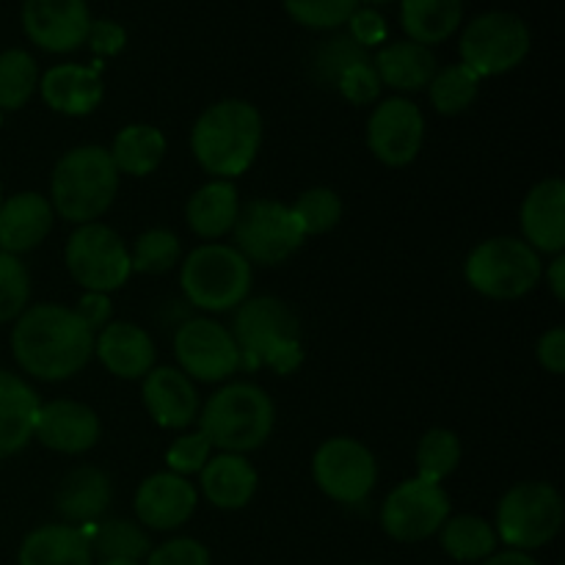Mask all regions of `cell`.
I'll return each mask as SVG.
<instances>
[{
  "label": "cell",
  "instance_id": "obj_1",
  "mask_svg": "<svg viewBox=\"0 0 565 565\" xmlns=\"http://www.w3.org/2000/svg\"><path fill=\"white\" fill-rule=\"evenodd\" d=\"M11 353L39 381H66L94 356V331L61 303H36L17 318Z\"/></svg>",
  "mask_w": 565,
  "mask_h": 565
},
{
  "label": "cell",
  "instance_id": "obj_2",
  "mask_svg": "<svg viewBox=\"0 0 565 565\" xmlns=\"http://www.w3.org/2000/svg\"><path fill=\"white\" fill-rule=\"evenodd\" d=\"M263 143V116L246 99H221L196 119L191 149L199 166L218 180L246 174Z\"/></svg>",
  "mask_w": 565,
  "mask_h": 565
},
{
  "label": "cell",
  "instance_id": "obj_3",
  "mask_svg": "<svg viewBox=\"0 0 565 565\" xmlns=\"http://www.w3.org/2000/svg\"><path fill=\"white\" fill-rule=\"evenodd\" d=\"M232 337L241 351V362L265 364L279 375H290L303 362L301 323L287 303L274 296L246 298L235 312Z\"/></svg>",
  "mask_w": 565,
  "mask_h": 565
},
{
  "label": "cell",
  "instance_id": "obj_4",
  "mask_svg": "<svg viewBox=\"0 0 565 565\" xmlns=\"http://www.w3.org/2000/svg\"><path fill=\"white\" fill-rule=\"evenodd\" d=\"M119 171L103 147L70 149L55 163L50 180L53 213L72 224H92L114 204L119 191Z\"/></svg>",
  "mask_w": 565,
  "mask_h": 565
},
{
  "label": "cell",
  "instance_id": "obj_5",
  "mask_svg": "<svg viewBox=\"0 0 565 565\" xmlns=\"http://www.w3.org/2000/svg\"><path fill=\"white\" fill-rule=\"evenodd\" d=\"M196 419L210 445L243 456L268 441L276 412L265 390L241 381L215 392Z\"/></svg>",
  "mask_w": 565,
  "mask_h": 565
},
{
  "label": "cell",
  "instance_id": "obj_6",
  "mask_svg": "<svg viewBox=\"0 0 565 565\" xmlns=\"http://www.w3.org/2000/svg\"><path fill=\"white\" fill-rule=\"evenodd\" d=\"M182 292L204 312H230L241 307L252 290V263L224 243L193 248L182 263Z\"/></svg>",
  "mask_w": 565,
  "mask_h": 565
},
{
  "label": "cell",
  "instance_id": "obj_7",
  "mask_svg": "<svg viewBox=\"0 0 565 565\" xmlns=\"http://www.w3.org/2000/svg\"><path fill=\"white\" fill-rule=\"evenodd\" d=\"M463 274L480 296L513 301L539 285L544 263L541 254L519 237H491L469 254Z\"/></svg>",
  "mask_w": 565,
  "mask_h": 565
},
{
  "label": "cell",
  "instance_id": "obj_8",
  "mask_svg": "<svg viewBox=\"0 0 565 565\" xmlns=\"http://www.w3.org/2000/svg\"><path fill=\"white\" fill-rule=\"evenodd\" d=\"M563 527V497L550 483H519L497 508V539L513 550H539Z\"/></svg>",
  "mask_w": 565,
  "mask_h": 565
},
{
  "label": "cell",
  "instance_id": "obj_9",
  "mask_svg": "<svg viewBox=\"0 0 565 565\" xmlns=\"http://www.w3.org/2000/svg\"><path fill=\"white\" fill-rule=\"evenodd\" d=\"M66 268L86 292H114L130 279L132 263L125 241L110 226L81 224L66 241Z\"/></svg>",
  "mask_w": 565,
  "mask_h": 565
},
{
  "label": "cell",
  "instance_id": "obj_10",
  "mask_svg": "<svg viewBox=\"0 0 565 565\" xmlns=\"http://www.w3.org/2000/svg\"><path fill=\"white\" fill-rule=\"evenodd\" d=\"M235 232L237 252L248 263L279 265L290 259L303 246V232L292 215L290 204L274 202V199H252L237 210Z\"/></svg>",
  "mask_w": 565,
  "mask_h": 565
},
{
  "label": "cell",
  "instance_id": "obj_11",
  "mask_svg": "<svg viewBox=\"0 0 565 565\" xmlns=\"http://www.w3.org/2000/svg\"><path fill=\"white\" fill-rule=\"evenodd\" d=\"M530 53V31L522 17L489 11L469 22L461 36V64L478 77L505 75Z\"/></svg>",
  "mask_w": 565,
  "mask_h": 565
},
{
  "label": "cell",
  "instance_id": "obj_12",
  "mask_svg": "<svg viewBox=\"0 0 565 565\" xmlns=\"http://www.w3.org/2000/svg\"><path fill=\"white\" fill-rule=\"evenodd\" d=\"M312 475L326 497L342 505H356L367 500L379 483V463L367 445L351 436H334L315 452Z\"/></svg>",
  "mask_w": 565,
  "mask_h": 565
},
{
  "label": "cell",
  "instance_id": "obj_13",
  "mask_svg": "<svg viewBox=\"0 0 565 565\" xmlns=\"http://www.w3.org/2000/svg\"><path fill=\"white\" fill-rule=\"evenodd\" d=\"M450 519V497L439 483H425L414 478L395 486L381 508V527L390 539L403 544H417L439 533Z\"/></svg>",
  "mask_w": 565,
  "mask_h": 565
},
{
  "label": "cell",
  "instance_id": "obj_14",
  "mask_svg": "<svg viewBox=\"0 0 565 565\" xmlns=\"http://www.w3.org/2000/svg\"><path fill=\"white\" fill-rule=\"evenodd\" d=\"M174 353L182 373L204 384H218L241 367V351L232 331L207 318H193L177 329Z\"/></svg>",
  "mask_w": 565,
  "mask_h": 565
},
{
  "label": "cell",
  "instance_id": "obj_15",
  "mask_svg": "<svg viewBox=\"0 0 565 565\" xmlns=\"http://www.w3.org/2000/svg\"><path fill=\"white\" fill-rule=\"evenodd\" d=\"M425 116L412 99L390 97L370 114L367 147L384 166H408L423 149Z\"/></svg>",
  "mask_w": 565,
  "mask_h": 565
},
{
  "label": "cell",
  "instance_id": "obj_16",
  "mask_svg": "<svg viewBox=\"0 0 565 565\" xmlns=\"http://www.w3.org/2000/svg\"><path fill=\"white\" fill-rule=\"evenodd\" d=\"M22 28L36 47L47 53H72L92 28L86 0H25Z\"/></svg>",
  "mask_w": 565,
  "mask_h": 565
},
{
  "label": "cell",
  "instance_id": "obj_17",
  "mask_svg": "<svg viewBox=\"0 0 565 565\" xmlns=\"http://www.w3.org/2000/svg\"><path fill=\"white\" fill-rule=\"evenodd\" d=\"M103 425L99 417L77 401H50L39 406L36 423H33V436L44 447L64 456H81L92 450L99 441Z\"/></svg>",
  "mask_w": 565,
  "mask_h": 565
},
{
  "label": "cell",
  "instance_id": "obj_18",
  "mask_svg": "<svg viewBox=\"0 0 565 565\" xmlns=\"http://www.w3.org/2000/svg\"><path fill=\"white\" fill-rule=\"evenodd\" d=\"M196 500L191 480L174 472H158L138 486L136 516L143 527L166 533V530L182 527L193 516Z\"/></svg>",
  "mask_w": 565,
  "mask_h": 565
},
{
  "label": "cell",
  "instance_id": "obj_19",
  "mask_svg": "<svg viewBox=\"0 0 565 565\" xmlns=\"http://www.w3.org/2000/svg\"><path fill=\"white\" fill-rule=\"evenodd\" d=\"M143 406L160 428L182 430L199 417L193 381L177 367H152L143 375Z\"/></svg>",
  "mask_w": 565,
  "mask_h": 565
},
{
  "label": "cell",
  "instance_id": "obj_20",
  "mask_svg": "<svg viewBox=\"0 0 565 565\" xmlns=\"http://www.w3.org/2000/svg\"><path fill=\"white\" fill-rule=\"evenodd\" d=\"M524 243L539 254H563L565 248V182L561 177L539 182L522 204Z\"/></svg>",
  "mask_w": 565,
  "mask_h": 565
},
{
  "label": "cell",
  "instance_id": "obj_21",
  "mask_svg": "<svg viewBox=\"0 0 565 565\" xmlns=\"http://www.w3.org/2000/svg\"><path fill=\"white\" fill-rule=\"evenodd\" d=\"M53 204L39 193H17L0 204V252H33L53 230Z\"/></svg>",
  "mask_w": 565,
  "mask_h": 565
},
{
  "label": "cell",
  "instance_id": "obj_22",
  "mask_svg": "<svg viewBox=\"0 0 565 565\" xmlns=\"http://www.w3.org/2000/svg\"><path fill=\"white\" fill-rule=\"evenodd\" d=\"M94 353L116 379H143L154 367L152 337L136 323H108L94 334Z\"/></svg>",
  "mask_w": 565,
  "mask_h": 565
},
{
  "label": "cell",
  "instance_id": "obj_23",
  "mask_svg": "<svg viewBox=\"0 0 565 565\" xmlns=\"http://www.w3.org/2000/svg\"><path fill=\"white\" fill-rule=\"evenodd\" d=\"M42 99L64 116H88L103 103V77L97 66L61 64L39 77Z\"/></svg>",
  "mask_w": 565,
  "mask_h": 565
},
{
  "label": "cell",
  "instance_id": "obj_24",
  "mask_svg": "<svg viewBox=\"0 0 565 565\" xmlns=\"http://www.w3.org/2000/svg\"><path fill=\"white\" fill-rule=\"evenodd\" d=\"M202 491L215 508L221 511H241L257 494L259 475L243 456L235 452H221L204 463L202 472Z\"/></svg>",
  "mask_w": 565,
  "mask_h": 565
},
{
  "label": "cell",
  "instance_id": "obj_25",
  "mask_svg": "<svg viewBox=\"0 0 565 565\" xmlns=\"http://www.w3.org/2000/svg\"><path fill=\"white\" fill-rule=\"evenodd\" d=\"M39 397L20 375L0 370V458L20 452L33 439Z\"/></svg>",
  "mask_w": 565,
  "mask_h": 565
},
{
  "label": "cell",
  "instance_id": "obj_26",
  "mask_svg": "<svg viewBox=\"0 0 565 565\" xmlns=\"http://www.w3.org/2000/svg\"><path fill=\"white\" fill-rule=\"evenodd\" d=\"M110 478L97 467H77L61 483L55 508L61 516L72 524H92L97 522L110 505Z\"/></svg>",
  "mask_w": 565,
  "mask_h": 565
},
{
  "label": "cell",
  "instance_id": "obj_27",
  "mask_svg": "<svg viewBox=\"0 0 565 565\" xmlns=\"http://www.w3.org/2000/svg\"><path fill=\"white\" fill-rule=\"evenodd\" d=\"M20 565H92V546L83 530L70 524H44L20 546Z\"/></svg>",
  "mask_w": 565,
  "mask_h": 565
},
{
  "label": "cell",
  "instance_id": "obj_28",
  "mask_svg": "<svg viewBox=\"0 0 565 565\" xmlns=\"http://www.w3.org/2000/svg\"><path fill=\"white\" fill-rule=\"evenodd\" d=\"M237 188L232 180H213L199 188L188 202V226L204 241H218L230 235L237 221Z\"/></svg>",
  "mask_w": 565,
  "mask_h": 565
},
{
  "label": "cell",
  "instance_id": "obj_29",
  "mask_svg": "<svg viewBox=\"0 0 565 565\" xmlns=\"http://www.w3.org/2000/svg\"><path fill=\"white\" fill-rule=\"evenodd\" d=\"M436 58L430 47L417 42H392L375 55V72H379L381 83L397 92H419L428 88V83L436 75Z\"/></svg>",
  "mask_w": 565,
  "mask_h": 565
},
{
  "label": "cell",
  "instance_id": "obj_30",
  "mask_svg": "<svg viewBox=\"0 0 565 565\" xmlns=\"http://www.w3.org/2000/svg\"><path fill=\"white\" fill-rule=\"evenodd\" d=\"M463 17V0H403L401 22L412 42L439 44L456 33Z\"/></svg>",
  "mask_w": 565,
  "mask_h": 565
},
{
  "label": "cell",
  "instance_id": "obj_31",
  "mask_svg": "<svg viewBox=\"0 0 565 565\" xmlns=\"http://www.w3.org/2000/svg\"><path fill=\"white\" fill-rule=\"evenodd\" d=\"M119 174L147 177L163 163L166 136L152 125H127L108 149Z\"/></svg>",
  "mask_w": 565,
  "mask_h": 565
},
{
  "label": "cell",
  "instance_id": "obj_32",
  "mask_svg": "<svg viewBox=\"0 0 565 565\" xmlns=\"http://www.w3.org/2000/svg\"><path fill=\"white\" fill-rule=\"evenodd\" d=\"M441 546L452 561L478 563L497 552V533L486 519L456 516L441 524Z\"/></svg>",
  "mask_w": 565,
  "mask_h": 565
},
{
  "label": "cell",
  "instance_id": "obj_33",
  "mask_svg": "<svg viewBox=\"0 0 565 565\" xmlns=\"http://www.w3.org/2000/svg\"><path fill=\"white\" fill-rule=\"evenodd\" d=\"M86 533V530H83ZM92 555L97 552L99 561H141L149 552V539L138 524L127 519H108L103 524H94L92 533H86Z\"/></svg>",
  "mask_w": 565,
  "mask_h": 565
},
{
  "label": "cell",
  "instance_id": "obj_34",
  "mask_svg": "<svg viewBox=\"0 0 565 565\" xmlns=\"http://www.w3.org/2000/svg\"><path fill=\"white\" fill-rule=\"evenodd\" d=\"M478 92H480V77L463 64H452V66H445V70H436L434 81L428 83L430 105L445 116L463 114V110L478 99Z\"/></svg>",
  "mask_w": 565,
  "mask_h": 565
},
{
  "label": "cell",
  "instance_id": "obj_35",
  "mask_svg": "<svg viewBox=\"0 0 565 565\" xmlns=\"http://www.w3.org/2000/svg\"><path fill=\"white\" fill-rule=\"evenodd\" d=\"M39 86L36 61L25 50L0 53V110H20Z\"/></svg>",
  "mask_w": 565,
  "mask_h": 565
},
{
  "label": "cell",
  "instance_id": "obj_36",
  "mask_svg": "<svg viewBox=\"0 0 565 565\" xmlns=\"http://www.w3.org/2000/svg\"><path fill=\"white\" fill-rule=\"evenodd\" d=\"M461 463V439L452 430L434 428L419 439L417 447V478L425 483H441L450 478Z\"/></svg>",
  "mask_w": 565,
  "mask_h": 565
},
{
  "label": "cell",
  "instance_id": "obj_37",
  "mask_svg": "<svg viewBox=\"0 0 565 565\" xmlns=\"http://www.w3.org/2000/svg\"><path fill=\"white\" fill-rule=\"evenodd\" d=\"M303 237L331 232L342 218V199L331 188H309L290 204Z\"/></svg>",
  "mask_w": 565,
  "mask_h": 565
},
{
  "label": "cell",
  "instance_id": "obj_38",
  "mask_svg": "<svg viewBox=\"0 0 565 565\" xmlns=\"http://www.w3.org/2000/svg\"><path fill=\"white\" fill-rule=\"evenodd\" d=\"M180 237L169 230H147L141 237L136 241L130 252V263L132 270L138 274H166V270L174 268L180 263Z\"/></svg>",
  "mask_w": 565,
  "mask_h": 565
},
{
  "label": "cell",
  "instance_id": "obj_39",
  "mask_svg": "<svg viewBox=\"0 0 565 565\" xmlns=\"http://www.w3.org/2000/svg\"><path fill=\"white\" fill-rule=\"evenodd\" d=\"M31 298V276L14 254L0 252V323L20 318Z\"/></svg>",
  "mask_w": 565,
  "mask_h": 565
},
{
  "label": "cell",
  "instance_id": "obj_40",
  "mask_svg": "<svg viewBox=\"0 0 565 565\" xmlns=\"http://www.w3.org/2000/svg\"><path fill=\"white\" fill-rule=\"evenodd\" d=\"M285 9L298 25L315 31H331L351 20L359 0H285Z\"/></svg>",
  "mask_w": 565,
  "mask_h": 565
},
{
  "label": "cell",
  "instance_id": "obj_41",
  "mask_svg": "<svg viewBox=\"0 0 565 565\" xmlns=\"http://www.w3.org/2000/svg\"><path fill=\"white\" fill-rule=\"evenodd\" d=\"M367 61V53L364 47H359L351 36H334L318 50V58H315V72L323 83H331L337 86L342 75H345L351 66Z\"/></svg>",
  "mask_w": 565,
  "mask_h": 565
},
{
  "label": "cell",
  "instance_id": "obj_42",
  "mask_svg": "<svg viewBox=\"0 0 565 565\" xmlns=\"http://www.w3.org/2000/svg\"><path fill=\"white\" fill-rule=\"evenodd\" d=\"M213 458V445H210L207 436L202 430H193V434H182L174 445L166 452V463L174 475L188 478V475L202 472L204 463Z\"/></svg>",
  "mask_w": 565,
  "mask_h": 565
},
{
  "label": "cell",
  "instance_id": "obj_43",
  "mask_svg": "<svg viewBox=\"0 0 565 565\" xmlns=\"http://www.w3.org/2000/svg\"><path fill=\"white\" fill-rule=\"evenodd\" d=\"M381 86H384V83H381L379 72H375V66L367 64V61L351 66V70L337 81V88L356 105H367L373 103V99H379Z\"/></svg>",
  "mask_w": 565,
  "mask_h": 565
},
{
  "label": "cell",
  "instance_id": "obj_44",
  "mask_svg": "<svg viewBox=\"0 0 565 565\" xmlns=\"http://www.w3.org/2000/svg\"><path fill=\"white\" fill-rule=\"evenodd\" d=\"M147 565H210V552L193 539H174L149 552Z\"/></svg>",
  "mask_w": 565,
  "mask_h": 565
},
{
  "label": "cell",
  "instance_id": "obj_45",
  "mask_svg": "<svg viewBox=\"0 0 565 565\" xmlns=\"http://www.w3.org/2000/svg\"><path fill=\"white\" fill-rule=\"evenodd\" d=\"M348 28H351V39L359 44V47H375L386 39V22L379 11L373 9H356L348 20Z\"/></svg>",
  "mask_w": 565,
  "mask_h": 565
},
{
  "label": "cell",
  "instance_id": "obj_46",
  "mask_svg": "<svg viewBox=\"0 0 565 565\" xmlns=\"http://www.w3.org/2000/svg\"><path fill=\"white\" fill-rule=\"evenodd\" d=\"M88 47L94 50L97 55H116L125 50L127 44V33L125 28L119 25V22L114 20H97L92 22V28H88V36H86Z\"/></svg>",
  "mask_w": 565,
  "mask_h": 565
},
{
  "label": "cell",
  "instance_id": "obj_47",
  "mask_svg": "<svg viewBox=\"0 0 565 565\" xmlns=\"http://www.w3.org/2000/svg\"><path fill=\"white\" fill-rule=\"evenodd\" d=\"M539 356L541 367L550 370L552 375H563L565 373V329H552L546 331L544 337L539 340Z\"/></svg>",
  "mask_w": 565,
  "mask_h": 565
},
{
  "label": "cell",
  "instance_id": "obj_48",
  "mask_svg": "<svg viewBox=\"0 0 565 565\" xmlns=\"http://www.w3.org/2000/svg\"><path fill=\"white\" fill-rule=\"evenodd\" d=\"M75 312L77 318L97 334V331H103L110 320V298L105 296V292H86V296L77 301Z\"/></svg>",
  "mask_w": 565,
  "mask_h": 565
},
{
  "label": "cell",
  "instance_id": "obj_49",
  "mask_svg": "<svg viewBox=\"0 0 565 565\" xmlns=\"http://www.w3.org/2000/svg\"><path fill=\"white\" fill-rule=\"evenodd\" d=\"M546 281H550L552 296H555L557 301H565V257L563 254H555V259L550 263Z\"/></svg>",
  "mask_w": 565,
  "mask_h": 565
},
{
  "label": "cell",
  "instance_id": "obj_50",
  "mask_svg": "<svg viewBox=\"0 0 565 565\" xmlns=\"http://www.w3.org/2000/svg\"><path fill=\"white\" fill-rule=\"evenodd\" d=\"M483 565H539L527 552L508 550V552H494L491 557H486Z\"/></svg>",
  "mask_w": 565,
  "mask_h": 565
},
{
  "label": "cell",
  "instance_id": "obj_51",
  "mask_svg": "<svg viewBox=\"0 0 565 565\" xmlns=\"http://www.w3.org/2000/svg\"><path fill=\"white\" fill-rule=\"evenodd\" d=\"M97 565H141V563H136V561H99Z\"/></svg>",
  "mask_w": 565,
  "mask_h": 565
},
{
  "label": "cell",
  "instance_id": "obj_52",
  "mask_svg": "<svg viewBox=\"0 0 565 565\" xmlns=\"http://www.w3.org/2000/svg\"><path fill=\"white\" fill-rule=\"evenodd\" d=\"M367 3H390V0H367Z\"/></svg>",
  "mask_w": 565,
  "mask_h": 565
},
{
  "label": "cell",
  "instance_id": "obj_53",
  "mask_svg": "<svg viewBox=\"0 0 565 565\" xmlns=\"http://www.w3.org/2000/svg\"><path fill=\"white\" fill-rule=\"evenodd\" d=\"M0 204H3V185H0Z\"/></svg>",
  "mask_w": 565,
  "mask_h": 565
},
{
  "label": "cell",
  "instance_id": "obj_54",
  "mask_svg": "<svg viewBox=\"0 0 565 565\" xmlns=\"http://www.w3.org/2000/svg\"><path fill=\"white\" fill-rule=\"evenodd\" d=\"M0 114H3V110H0Z\"/></svg>",
  "mask_w": 565,
  "mask_h": 565
}]
</instances>
